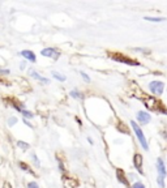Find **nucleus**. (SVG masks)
<instances>
[{"instance_id": "aec40b11", "label": "nucleus", "mask_w": 167, "mask_h": 188, "mask_svg": "<svg viewBox=\"0 0 167 188\" xmlns=\"http://www.w3.org/2000/svg\"><path fill=\"white\" fill-rule=\"evenodd\" d=\"M71 95L73 98H81V95H80V93H77L76 90H73V91H71Z\"/></svg>"}, {"instance_id": "6e6552de", "label": "nucleus", "mask_w": 167, "mask_h": 188, "mask_svg": "<svg viewBox=\"0 0 167 188\" xmlns=\"http://www.w3.org/2000/svg\"><path fill=\"white\" fill-rule=\"evenodd\" d=\"M21 55H22L24 57H25L26 60L32 61V63H35V60H37L35 54H34L33 51H30V50H24V51H21Z\"/></svg>"}, {"instance_id": "f3484780", "label": "nucleus", "mask_w": 167, "mask_h": 188, "mask_svg": "<svg viewBox=\"0 0 167 188\" xmlns=\"http://www.w3.org/2000/svg\"><path fill=\"white\" fill-rule=\"evenodd\" d=\"M22 114H24V116H25V119H26V118H29V119L33 118V112L26 111V110H22Z\"/></svg>"}, {"instance_id": "f257e3e1", "label": "nucleus", "mask_w": 167, "mask_h": 188, "mask_svg": "<svg viewBox=\"0 0 167 188\" xmlns=\"http://www.w3.org/2000/svg\"><path fill=\"white\" fill-rule=\"evenodd\" d=\"M131 125H132V128H133V131L136 133V136H137V140H139V142L141 144V146L144 150H148L149 146H148V141H146V138H145V135L144 132L141 131V128L139 127V124H137V122H135V120H132L131 122Z\"/></svg>"}, {"instance_id": "2eb2a0df", "label": "nucleus", "mask_w": 167, "mask_h": 188, "mask_svg": "<svg viewBox=\"0 0 167 188\" xmlns=\"http://www.w3.org/2000/svg\"><path fill=\"white\" fill-rule=\"evenodd\" d=\"M157 183H158V186L161 188H165V178L158 176V178H157Z\"/></svg>"}, {"instance_id": "20e7f679", "label": "nucleus", "mask_w": 167, "mask_h": 188, "mask_svg": "<svg viewBox=\"0 0 167 188\" xmlns=\"http://www.w3.org/2000/svg\"><path fill=\"white\" fill-rule=\"evenodd\" d=\"M41 54H42L43 56L52 57L54 60H58L59 56H60V52H59L56 49H54V47H47V49H43Z\"/></svg>"}, {"instance_id": "9d476101", "label": "nucleus", "mask_w": 167, "mask_h": 188, "mask_svg": "<svg viewBox=\"0 0 167 188\" xmlns=\"http://www.w3.org/2000/svg\"><path fill=\"white\" fill-rule=\"evenodd\" d=\"M29 73H30L32 77H34V79H37L38 81H41V83H47L48 84V80L46 79V77H42L41 75H38V72H35L34 69H30L29 71Z\"/></svg>"}, {"instance_id": "f03ea898", "label": "nucleus", "mask_w": 167, "mask_h": 188, "mask_svg": "<svg viewBox=\"0 0 167 188\" xmlns=\"http://www.w3.org/2000/svg\"><path fill=\"white\" fill-rule=\"evenodd\" d=\"M111 57H112V59H114L115 61L124 63V64H127V65H135V67H139V65H140L139 61L132 60V59H129V57H127L125 55H121V54H114Z\"/></svg>"}, {"instance_id": "412c9836", "label": "nucleus", "mask_w": 167, "mask_h": 188, "mask_svg": "<svg viewBox=\"0 0 167 188\" xmlns=\"http://www.w3.org/2000/svg\"><path fill=\"white\" fill-rule=\"evenodd\" d=\"M32 157H33V161L37 163V166H39V165H41V163H39V161H38V158H37V156H35V154H33Z\"/></svg>"}, {"instance_id": "1a4fd4ad", "label": "nucleus", "mask_w": 167, "mask_h": 188, "mask_svg": "<svg viewBox=\"0 0 167 188\" xmlns=\"http://www.w3.org/2000/svg\"><path fill=\"white\" fill-rule=\"evenodd\" d=\"M116 175H117V180H119L121 184L129 186V183H128V180H127L125 174H124V171H123V170H116Z\"/></svg>"}, {"instance_id": "a211bd4d", "label": "nucleus", "mask_w": 167, "mask_h": 188, "mask_svg": "<svg viewBox=\"0 0 167 188\" xmlns=\"http://www.w3.org/2000/svg\"><path fill=\"white\" fill-rule=\"evenodd\" d=\"M28 188H39V186L37 184V182H29L28 183Z\"/></svg>"}, {"instance_id": "6ab92c4d", "label": "nucleus", "mask_w": 167, "mask_h": 188, "mask_svg": "<svg viewBox=\"0 0 167 188\" xmlns=\"http://www.w3.org/2000/svg\"><path fill=\"white\" fill-rule=\"evenodd\" d=\"M132 188H145V186L142 184L141 182H136L133 186H132Z\"/></svg>"}, {"instance_id": "4be33fe9", "label": "nucleus", "mask_w": 167, "mask_h": 188, "mask_svg": "<svg viewBox=\"0 0 167 188\" xmlns=\"http://www.w3.org/2000/svg\"><path fill=\"white\" fill-rule=\"evenodd\" d=\"M16 122H17L16 118H11V119H9V125H12L13 123H16Z\"/></svg>"}, {"instance_id": "5701e85b", "label": "nucleus", "mask_w": 167, "mask_h": 188, "mask_svg": "<svg viewBox=\"0 0 167 188\" xmlns=\"http://www.w3.org/2000/svg\"><path fill=\"white\" fill-rule=\"evenodd\" d=\"M24 123H25L26 125H29V127H33V125H32L30 123H29V122H26V119H24Z\"/></svg>"}, {"instance_id": "f8f14e48", "label": "nucleus", "mask_w": 167, "mask_h": 188, "mask_svg": "<svg viewBox=\"0 0 167 188\" xmlns=\"http://www.w3.org/2000/svg\"><path fill=\"white\" fill-rule=\"evenodd\" d=\"M52 77H54V79H56V80H59V81H65V80H67L65 76L58 73V72H52Z\"/></svg>"}, {"instance_id": "0eeeda50", "label": "nucleus", "mask_w": 167, "mask_h": 188, "mask_svg": "<svg viewBox=\"0 0 167 188\" xmlns=\"http://www.w3.org/2000/svg\"><path fill=\"white\" fill-rule=\"evenodd\" d=\"M157 171H158V176L166 178L167 171H166L165 162H163V160H162V158H158V160H157Z\"/></svg>"}, {"instance_id": "ddd939ff", "label": "nucleus", "mask_w": 167, "mask_h": 188, "mask_svg": "<svg viewBox=\"0 0 167 188\" xmlns=\"http://www.w3.org/2000/svg\"><path fill=\"white\" fill-rule=\"evenodd\" d=\"M18 165L20 166H21V168H22V170H25V171H28L29 172V174H32V175H34V172L30 170V168H29V166L28 165H25V163H24V162H20L18 163Z\"/></svg>"}, {"instance_id": "7ed1b4c3", "label": "nucleus", "mask_w": 167, "mask_h": 188, "mask_svg": "<svg viewBox=\"0 0 167 188\" xmlns=\"http://www.w3.org/2000/svg\"><path fill=\"white\" fill-rule=\"evenodd\" d=\"M149 89L153 94L161 95L165 90V84L162 83V81H151V83L149 84Z\"/></svg>"}, {"instance_id": "dca6fc26", "label": "nucleus", "mask_w": 167, "mask_h": 188, "mask_svg": "<svg viewBox=\"0 0 167 188\" xmlns=\"http://www.w3.org/2000/svg\"><path fill=\"white\" fill-rule=\"evenodd\" d=\"M80 75H81V77L84 79V81H85V83H90V79H89V76H87L85 72H80Z\"/></svg>"}, {"instance_id": "4468645a", "label": "nucleus", "mask_w": 167, "mask_h": 188, "mask_svg": "<svg viewBox=\"0 0 167 188\" xmlns=\"http://www.w3.org/2000/svg\"><path fill=\"white\" fill-rule=\"evenodd\" d=\"M17 145L22 149V150H28L29 149V144L28 142H24V141H17Z\"/></svg>"}, {"instance_id": "9b49d317", "label": "nucleus", "mask_w": 167, "mask_h": 188, "mask_svg": "<svg viewBox=\"0 0 167 188\" xmlns=\"http://www.w3.org/2000/svg\"><path fill=\"white\" fill-rule=\"evenodd\" d=\"M145 20L151 21V22H161V21H165V18L163 17H149V16H146Z\"/></svg>"}, {"instance_id": "39448f33", "label": "nucleus", "mask_w": 167, "mask_h": 188, "mask_svg": "<svg viewBox=\"0 0 167 188\" xmlns=\"http://www.w3.org/2000/svg\"><path fill=\"white\" fill-rule=\"evenodd\" d=\"M150 120H151V115H149L146 111H139L137 112V124L145 125V124H148Z\"/></svg>"}, {"instance_id": "423d86ee", "label": "nucleus", "mask_w": 167, "mask_h": 188, "mask_svg": "<svg viewBox=\"0 0 167 188\" xmlns=\"http://www.w3.org/2000/svg\"><path fill=\"white\" fill-rule=\"evenodd\" d=\"M133 166L136 167V170L140 172V174H144L142 171V156L139 153H136L133 156Z\"/></svg>"}]
</instances>
